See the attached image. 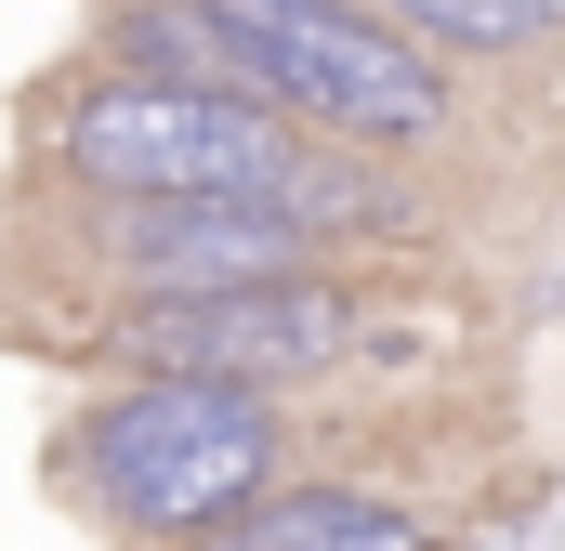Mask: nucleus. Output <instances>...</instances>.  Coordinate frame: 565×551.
<instances>
[{
	"instance_id": "1",
	"label": "nucleus",
	"mask_w": 565,
	"mask_h": 551,
	"mask_svg": "<svg viewBox=\"0 0 565 551\" xmlns=\"http://www.w3.org/2000/svg\"><path fill=\"white\" fill-rule=\"evenodd\" d=\"M66 184H93L106 210H277L316 250L329 237H382L408 197L382 158L302 132L277 106H237V93H158V79H93L66 119H53Z\"/></svg>"
},
{
	"instance_id": "2",
	"label": "nucleus",
	"mask_w": 565,
	"mask_h": 551,
	"mask_svg": "<svg viewBox=\"0 0 565 551\" xmlns=\"http://www.w3.org/2000/svg\"><path fill=\"white\" fill-rule=\"evenodd\" d=\"M277 473H289V408L237 381H106L53 433V499L119 551L224 539Z\"/></svg>"
},
{
	"instance_id": "3",
	"label": "nucleus",
	"mask_w": 565,
	"mask_h": 551,
	"mask_svg": "<svg viewBox=\"0 0 565 551\" xmlns=\"http://www.w3.org/2000/svg\"><path fill=\"white\" fill-rule=\"evenodd\" d=\"M224 40H237V66H250V93L302 119V132L355 144V158H408L460 119V93H447V53H422L395 13H369V0H198Z\"/></svg>"
},
{
	"instance_id": "4",
	"label": "nucleus",
	"mask_w": 565,
	"mask_h": 551,
	"mask_svg": "<svg viewBox=\"0 0 565 551\" xmlns=\"http://www.w3.org/2000/svg\"><path fill=\"white\" fill-rule=\"evenodd\" d=\"M93 355L119 381H237V395H289L316 368L355 355V289L329 263L264 276V289H171V302H119L93 328Z\"/></svg>"
},
{
	"instance_id": "5",
	"label": "nucleus",
	"mask_w": 565,
	"mask_h": 551,
	"mask_svg": "<svg viewBox=\"0 0 565 551\" xmlns=\"http://www.w3.org/2000/svg\"><path fill=\"white\" fill-rule=\"evenodd\" d=\"M106 250L132 276V302H171V289H264V276L329 263V250H316L302 224H277V210H119Z\"/></svg>"
},
{
	"instance_id": "6",
	"label": "nucleus",
	"mask_w": 565,
	"mask_h": 551,
	"mask_svg": "<svg viewBox=\"0 0 565 551\" xmlns=\"http://www.w3.org/2000/svg\"><path fill=\"white\" fill-rule=\"evenodd\" d=\"M198 551H447V526L434 512H408V499H382V486H264L224 539Z\"/></svg>"
},
{
	"instance_id": "7",
	"label": "nucleus",
	"mask_w": 565,
	"mask_h": 551,
	"mask_svg": "<svg viewBox=\"0 0 565 551\" xmlns=\"http://www.w3.org/2000/svg\"><path fill=\"white\" fill-rule=\"evenodd\" d=\"M106 66H119V79H158V93H237V106H264L250 66H237V40H224L198 0H132V13L106 26Z\"/></svg>"
},
{
	"instance_id": "8",
	"label": "nucleus",
	"mask_w": 565,
	"mask_h": 551,
	"mask_svg": "<svg viewBox=\"0 0 565 551\" xmlns=\"http://www.w3.org/2000/svg\"><path fill=\"white\" fill-rule=\"evenodd\" d=\"M422 53H526V40H553L565 0H382Z\"/></svg>"
}]
</instances>
